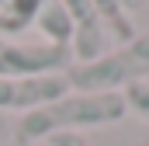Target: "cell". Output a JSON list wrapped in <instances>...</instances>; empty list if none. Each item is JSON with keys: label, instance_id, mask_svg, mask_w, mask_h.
I'll return each mask as SVG.
<instances>
[{"label": "cell", "instance_id": "cell-1", "mask_svg": "<svg viewBox=\"0 0 149 146\" xmlns=\"http://www.w3.org/2000/svg\"><path fill=\"white\" fill-rule=\"evenodd\" d=\"M125 115H128L125 94H76V91H70L66 98H59L52 105H42V108L21 115L14 139L21 146H38L63 132L111 129Z\"/></svg>", "mask_w": 149, "mask_h": 146}, {"label": "cell", "instance_id": "cell-2", "mask_svg": "<svg viewBox=\"0 0 149 146\" xmlns=\"http://www.w3.org/2000/svg\"><path fill=\"white\" fill-rule=\"evenodd\" d=\"M149 77V32H139L132 42L114 45L94 63H73L66 70V84L76 94H121L132 84Z\"/></svg>", "mask_w": 149, "mask_h": 146}, {"label": "cell", "instance_id": "cell-3", "mask_svg": "<svg viewBox=\"0 0 149 146\" xmlns=\"http://www.w3.org/2000/svg\"><path fill=\"white\" fill-rule=\"evenodd\" d=\"M73 66V52L49 45V42H17L0 35V77L24 80V77H52Z\"/></svg>", "mask_w": 149, "mask_h": 146}, {"label": "cell", "instance_id": "cell-4", "mask_svg": "<svg viewBox=\"0 0 149 146\" xmlns=\"http://www.w3.org/2000/svg\"><path fill=\"white\" fill-rule=\"evenodd\" d=\"M73 21V63H94L101 59L104 52H111V28L104 25L101 11L94 0H59Z\"/></svg>", "mask_w": 149, "mask_h": 146}, {"label": "cell", "instance_id": "cell-5", "mask_svg": "<svg viewBox=\"0 0 149 146\" xmlns=\"http://www.w3.org/2000/svg\"><path fill=\"white\" fill-rule=\"evenodd\" d=\"M70 94L66 73H52V77H24V80H3L0 77V111H28L52 105L59 98Z\"/></svg>", "mask_w": 149, "mask_h": 146}, {"label": "cell", "instance_id": "cell-6", "mask_svg": "<svg viewBox=\"0 0 149 146\" xmlns=\"http://www.w3.org/2000/svg\"><path fill=\"white\" fill-rule=\"evenodd\" d=\"M35 28L42 32V42H49V45H59V49L73 45V21L59 0H45V7L35 18Z\"/></svg>", "mask_w": 149, "mask_h": 146}, {"label": "cell", "instance_id": "cell-7", "mask_svg": "<svg viewBox=\"0 0 149 146\" xmlns=\"http://www.w3.org/2000/svg\"><path fill=\"white\" fill-rule=\"evenodd\" d=\"M94 4H97V11H101L104 25L111 28V35L121 38V45H125V42H132V38L139 35V32H135V21H132V14L125 11V4H121V0H94Z\"/></svg>", "mask_w": 149, "mask_h": 146}, {"label": "cell", "instance_id": "cell-8", "mask_svg": "<svg viewBox=\"0 0 149 146\" xmlns=\"http://www.w3.org/2000/svg\"><path fill=\"white\" fill-rule=\"evenodd\" d=\"M125 105H128V111H132L135 118L149 122V84L146 80H142V84H132V87L125 91Z\"/></svg>", "mask_w": 149, "mask_h": 146}, {"label": "cell", "instance_id": "cell-9", "mask_svg": "<svg viewBox=\"0 0 149 146\" xmlns=\"http://www.w3.org/2000/svg\"><path fill=\"white\" fill-rule=\"evenodd\" d=\"M49 146H94L83 132H63V136H52Z\"/></svg>", "mask_w": 149, "mask_h": 146}, {"label": "cell", "instance_id": "cell-10", "mask_svg": "<svg viewBox=\"0 0 149 146\" xmlns=\"http://www.w3.org/2000/svg\"><path fill=\"white\" fill-rule=\"evenodd\" d=\"M121 4H125V11L132 14V11H139V4H142V0H121Z\"/></svg>", "mask_w": 149, "mask_h": 146}, {"label": "cell", "instance_id": "cell-11", "mask_svg": "<svg viewBox=\"0 0 149 146\" xmlns=\"http://www.w3.org/2000/svg\"><path fill=\"white\" fill-rule=\"evenodd\" d=\"M135 146H149V139H142V143H135Z\"/></svg>", "mask_w": 149, "mask_h": 146}, {"label": "cell", "instance_id": "cell-12", "mask_svg": "<svg viewBox=\"0 0 149 146\" xmlns=\"http://www.w3.org/2000/svg\"><path fill=\"white\" fill-rule=\"evenodd\" d=\"M38 146H49V143H38Z\"/></svg>", "mask_w": 149, "mask_h": 146}, {"label": "cell", "instance_id": "cell-13", "mask_svg": "<svg viewBox=\"0 0 149 146\" xmlns=\"http://www.w3.org/2000/svg\"><path fill=\"white\" fill-rule=\"evenodd\" d=\"M0 4H3V0H0Z\"/></svg>", "mask_w": 149, "mask_h": 146}]
</instances>
